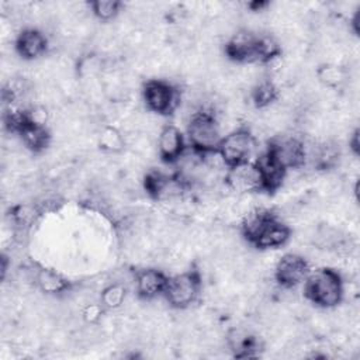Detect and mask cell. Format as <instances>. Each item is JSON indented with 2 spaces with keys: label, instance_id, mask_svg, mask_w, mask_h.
Wrapping results in <instances>:
<instances>
[{
  "label": "cell",
  "instance_id": "obj_1",
  "mask_svg": "<svg viewBox=\"0 0 360 360\" xmlns=\"http://www.w3.org/2000/svg\"><path fill=\"white\" fill-rule=\"evenodd\" d=\"M243 238L257 249H276L283 246L291 235V229L277 214L269 210H259L242 222Z\"/></svg>",
  "mask_w": 360,
  "mask_h": 360
},
{
  "label": "cell",
  "instance_id": "obj_2",
  "mask_svg": "<svg viewBox=\"0 0 360 360\" xmlns=\"http://www.w3.org/2000/svg\"><path fill=\"white\" fill-rule=\"evenodd\" d=\"M304 295L308 301L321 308H333L343 297V281L340 274L329 267L308 273L304 280Z\"/></svg>",
  "mask_w": 360,
  "mask_h": 360
},
{
  "label": "cell",
  "instance_id": "obj_3",
  "mask_svg": "<svg viewBox=\"0 0 360 360\" xmlns=\"http://www.w3.org/2000/svg\"><path fill=\"white\" fill-rule=\"evenodd\" d=\"M187 136L193 150L207 155L215 153L222 139L215 115L207 110L194 112L187 125Z\"/></svg>",
  "mask_w": 360,
  "mask_h": 360
},
{
  "label": "cell",
  "instance_id": "obj_4",
  "mask_svg": "<svg viewBox=\"0 0 360 360\" xmlns=\"http://www.w3.org/2000/svg\"><path fill=\"white\" fill-rule=\"evenodd\" d=\"M255 145L256 141L250 129L246 127H240L221 139L217 155H219L228 169H232L250 162Z\"/></svg>",
  "mask_w": 360,
  "mask_h": 360
},
{
  "label": "cell",
  "instance_id": "obj_5",
  "mask_svg": "<svg viewBox=\"0 0 360 360\" xmlns=\"http://www.w3.org/2000/svg\"><path fill=\"white\" fill-rule=\"evenodd\" d=\"M200 290V273L197 270H188L177 276L169 277L163 295L170 307L176 309H184L197 300Z\"/></svg>",
  "mask_w": 360,
  "mask_h": 360
},
{
  "label": "cell",
  "instance_id": "obj_6",
  "mask_svg": "<svg viewBox=\"0 0 360 360\" xmlns=\"http://www.w3.org/2000/svg\"><path fill=\"white\" fill-rule=\"evenodd\" d=\"M143 100L150 111L167 115L176 110L180 97L179 90L172 83L153 79L143 86Z\"/></svg>",
  "mask_w": 360,
  "mask_h": 360
},
{
  "label": "cell",
  "instance_id": "obj_7",
  "mask_svg": "<svg viewBox=\"0 0 360 360\" xmlns=\"http://www.w3.org/2000/svg\"><path fill=\"white\" fill-rule=\"evenodd\" d=\"M260 44L262 35L242 30L233 34L225 44V53L231 60L238 63L262 62Z\"/></svg>",
  "mask_w": 360,
  "mask_h": 360
},
{
  "label": "cell",
  "instance_id": "obj_8",
  "mask_svg": "<svg viewBox=\"0 0 360 360\" xmlns=\"http://www.w3.org/2000/svg\"><path fill=\"white\" fill-rule=\"evenodd\" d=\"M267 150L285 169H298L307 162V148L297 136H283L273 139Z\"/></svg>",
  "mask_w": 360,
  "mask_h": 360
},
{
  "label": "cell",
  "instance_id": "obj_9",
  "mask_svg": "<svg viewBox=\"0 0 360 360\" xmlns=\"http://www.w3.org/2000/svg\"><path fill=\"white\" fill-rule=\"evenodd\" d=\"M309 273L308 262L295 253L284 255L276 264L274 278L278 285L292 288L302 283Z\"/></svg>",
  "mask_w": 360,
  "mask_h": 360
},
{
  "label": "cell",
  "instance_id": "obj_10",
  "mask_svg": "<svg viewBox=\"0 0 360 360\" xmlns=\"http://www.w3.org/2000/svg\"><path fill=\"white\" fill-rule=\"evenodd\" d=\"M253 163L259 173L260 190L274 193L283 184L287 170L271 156L267 149Z\"/></svg>",
  "mask_w": 360,
  "mask_h": 360
},
{
  "label": "cell",
  "instance_id": "obj_11",
  "mask_svg": "<svg viewBox=\"0 0 360 360\" xmlns=\"http://www.w3.org/2000/svg\"><path fill=\"white\" fill-rule=\"evenodd\" d=\"M159 156L165 163H176L186 152L184 136L181 131L174 125H166L162 128L158 139Z\"/></svg>",
  "mask_w": 360,
  "mask_h": 360
},
{
  "label": "cell",
  "instance_id": "obj_12",
  "mask_svg": "<svg viewBox=\"0 0 360 360\" xmlns=\"http://www.w3.org/2000/svg\"><path fill=\"white\" fill-rule=\"evenodd\" d=\"M169 277L158 269H142L135 276V290L139 298L153 300L165 292Z\"/></svg>",
  "mask_w": 360,
  "mask_h": 360
},
{
  "label": "cell",
  "instance_id": "obj_13",
  "mask_svg": "<svg viewBox=\"0 0 360 360\" xmlns=\"http://www.w3.org/2000/svg\"><path fill=\"white\" fill-rule=\"evenodd\" d=\"M14 46L22 59L34 60L46 52L48 39L42 31L37 28H25L17 35Z\"/></svg>",
  "mask_w": 360,
  "mask_h": 360
},
{
  "label": "cell",
  "instance_id": "obj_14",
  "mask_svg": "<svg viewBox=\"0 0 360 360\" xmlns=\"http://www.w3.org/2000/svg\"><path fill=\"white\" fill-rule=\"evenodd\" d=\"M228 181L231 187H233L238 191H262L259 173L256 170L255 163L250 162L229 169Z\"/></svg>",
  "mask_w": 360,
  "mask_h": 360
},
{
  "label": "cell",
  "instance_id": "obj_15",
  "mask_svg": "<svg viewBox=\"0 0 360 360\" xmlns=\"http://www.w3.org/2000/svg\"><path fill=\"white\" fill-rule=\"evenodd\" d=\"M228 347L233 353L235 357L238 359H245V357H252L256 354L259 349V342L256 336L249 333L245 329L235 328L228 333L226 338Z\"/></svg>",
  "mask_w": 360,
  "mask_h": 360
},
{
  "label": "cell",
  "instance_id": "obj_16",
  "mask_svg": "<svg viewBox=\"0 0 360 360\" xmlns=\"http://www.w3.org/2000/svg\"><path fill=\"white\" fill-rule=\"evenodd\" d=\"M35 283L38 288L45 294H62L70 288L69 280H66L60 273L52 269H41L35 276Z\"/></svg>",
  "mask_w": 360,
  "mask_h": 360
},
{
  "label": "cell",
  "instance_id": "obj_17",
  "mask_svg": "<svg viewBox=\"0 0 360 360\" xmlns=\"http://www.w3.org/2000/svg\"><path fill=\"white\" fill-rule=\"evenodd\" d=\"M278 91L277 87L273 82L270 80H262L259 82L250 93V98L255 107L257 108H266L269 107L271 103H274L277 100Z\"/></svg>",
  "mask_w": 360,
  "mask_h": 360
},
{
  "label": "cell",
  "instance_id": "obj_18",
  "mask_svg": "<svg viewBox=\"0 0 360 360\" xmlns=\"http://www.w3.org/2000/svg\"><path fill=\"white\" fill-rule=\"evenodd\" d=\"M98 145L105 152L117 153L124 148V138L117 128L105 127L98 136Z\"/></svg>",
  "mask_w": 360,
  "mask_h": 360
},
{
  "label": "cell",
  "instance_id": "obj_19",
  "mask_svg": "<svg viewBox=\"0 0 360 360\" xmlns=\"http://www.w3.org/2000/svg\"><path fill=\"white\" fill-rule=\"evenodd\" d=\"M125 292H127L125 287L120 283H112V284L107 285L101 291V295H100L101 305L108 309H115V308L121 307V304L125 300Z\"/></svg>",
  "mask_w": 360,
  "mask_h": 360
},
{
  "label": "cell",
  "instance_id": "obj_20",
  "mask_svg": "<svg viewBox=\"0 0 360 360\" xmlns=\"http://www.w3.org/2000/svg\"><path fill=\"white\" fill-rule=\"evenodd\" d=\"M316 75L322 84L332 89L339 87L346 80V72L336 65H322L319 66Z\"/></svg>",
  "mask_w": 360,
  "mask_h": 360
},
{
  "label": "cell",
  "instance_id": "obj_21",
  "mask_svg": "<svg viewBox=\"0 0 360 360\" xmlns=\"http://www.w3.org/2000/svg\"><path fill=\"white\" fill-rule=\"evenodd\" d=\"M93 14L101 21H110L117 17L121 8V3L117 0H97L90 3Z\"/></svg>",
  "mask_w": 360,
  "mask_h": 360
},
{
  "label": "cell",
  "instance_id": "obj_22",
  "mask_svg": "<svg viewBox=\"0 0 360 360\" xmlns=\"http://www.w3.org/2000/svg\"><path fill=\"white\" fill-rule=\"evenodd\" d=\"M349 148L350 150L357 156L360 152V143H359V129H354L353 134L349 138Z\"/></svg>",
  "mask_w": 360,
  "mask_h": 360
},
{
  "label": "cell",
  "instance_id": "obj_23",
  "mask_svg": "<svg viewBox=\"0 0 360 360\" xmlns=\"http://www.w3.org/2000/svg\"><path fill=\"white\" fill-rule=\"evenodd\" d=\"M352 28H353V32L356 35H359V31H360V13H359V10L354 13V15L352 18Z\"/></svg>",
  "mask_w": 360,
  "mask_h": 360
}]
</instances>
